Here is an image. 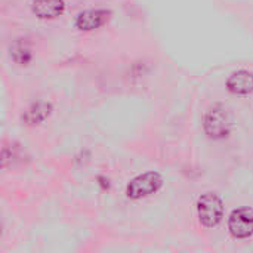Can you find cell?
Wrapping results in <instances>:
<instances>
[{
	"label": "cell",
	"instance_id": "8992f818",
	"mask_svg": "<svg viewBox=\"0 0 253 253\" xmlns=\"http://www.w3.org/2000/svg\"><path fill=\"white\" fill-rule=\"evenodd\" d=\"M65 9L64 0H33V13L40 19H53Z\"/></svg>",
	"mask_w": 253,
	"mask_h": 253
},
{
	"label": "cell",
	"instance_id": "52a82bcc",
	"mask_svg": "<svg viewBox=\"0 0 253 253\" xmlns=\"http://www.w3.org/2000/svg\"><path fill=\"white\" fill-rule=\"evenodd\" d=\"M227 86L233 93H237V95L251 93L253 90V73L240 70L231 74V77L227 82Z\"/></svg>",
	"mask_w": 253,
	"mask_h": 253
},
{
	"label": "cell",
	"instance_id": "6da1fadb",
	"mask_svg": "<svg viewBox=\"0 0 253 253\" xmlns=\"http://www.w3.org/2000/svg\"><path fill=\"white\" fill-rule=\"evenodd\" d=\"M197 213L203 225L216 227L224 216V205L216 194L206 193L197 202Z\"/></svg>",
	"mask_w": 253,
	"mask_h": 253
},
{
	"label": "cell",
	"instance_id": "9c48e42d",
	"mask_svg": "<svg viewBox=\"0 0 253 253\" xmlns=\"http://www.w3.org/2000/svg\"><path fill=\"white\" fill-rule=\"evenodd\" d=\"M12 56H13V59H15L18 64H27V62L30 61V58H31L30 50H28L24 44H21V43H18V44L12 49Z\"/></svg>",
	"mask_w": 253,
	"mask_h": 253
},
{
	"label": "cell",
	"instance_id": "3957f363",
	"mask_svg": "<svg viewBox=\"0 0 253 253\" xmlns=\"http://www.w3.org/2000/svg\"><path fill=\"white\" fill-rule=\"evenodd\" d=\"M162 184H163V181L159 173L148 172V173L139 175L135 179H132L130 184L127 185L126 193L130 199H141V197L156 193L162 187Z\"/></svg>",
	"mask_w": 253,
	"mask_h": 253
},
{
	"label": "cell",
	"instance_id": "5b68a950",
	"mask_svg": "<svg viewBox=\"0 0 253 253\" xmlns=\"http://www.w3.org/2000/svg\"><path fill=\"white\" fill-rule=\"evenodd\" d=\"M108 16H110V12H107L104 9L84 10V12L77 15L76 27L79 30H83V31H92V30H96L101 25H104L107 22Z\"/></svg>",
	"mask_w": 253,
	"mask_h": 253
},
{
	"label": "cell",
	"instance_id": "277c9868",
	"mask_svg": "<svg viewBox=\"0 0 253 253\" xmlns=\"http://www.w3.org/2000/svg\"><path fill=\"white\" fill-rule=\"evenodd\" d=\"M230 233L237 239H246L253 234V209H236L228 221Z\"/></svg>",
	"mask_w": 253,
	"mask_h": 253
},
{
	"label": "cell",
	"instance_id": "ba28073f",
	"mask_svg": "<svg viewBox=\"0 0 253 253\" xmlns=\"http://www.w3.org/2000/svg\"><path fill=\"white\" fill-rule=\"evenodd\" d=\"M50 113V105L46 104V102H39V104H34L25 114V120L28 123H39L42 122L43 119H46Z\"/></svg>",
	"mask_w": 253,
	"mask_h": 253
},
{
	"label": "cell",
	"instance_id": "7a4b0ae2",
	"mask_svg": "<svg viewBox=\"0 0 253 253\" xmlns=\"http://www.w3.org/2000/svg\"><path fill=\"white\" fill-rule=\"evenodd\" d=\"M231 126V119L228 111L222 105H215L211 108L205 117V130L213 139H221L228 135Z\"/></svg>",
	"mask_w": 253,
	"mask_h": 253
}]
</instances>
